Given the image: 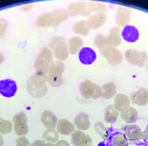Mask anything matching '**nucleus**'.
Segmentation results:
<instances>
[{
    "label": "nucleus",
    "mask_w": 148,
    "mask_h": 146,
    "mask_svg": "<svg viewBox=\"0 0 148 146\" xmlns=\"http://www.w3.org/2000/svg\"><path fill=\"white\" fill-rule=\"evenodd\" d=\"M47 75L40 72H36L28 79L27 89L32 97L41 98L46 94L48 88L46 86Z\"/></svg>",
    "instance_id": "f257e3e1"
},
{
    "label": "nucleus",
    "mask_w": 148,
    "mask_h": 146,
    "mask_svg": "<svg viewBox=\"0 0 148 146\" xmlns=\"http://www.w3.org/2000/svg\"><path fill=\"white\" fill-rule=\"evenodd\" d=\"M69 17L68 11L64 9L56 10L50 13H45L38 17L36 24L38 27H47L57 26Z\"/></svg>",
    "instance_id": "f03ea898"
},
{
    "label": "nucleus",
    "mask_w": 148,
    "mask_h": 146,
    "mask_svg": "<svg viewBox=\"0 0 148 146\" xmlns=\"http://www.w3.org/2000/svg\"><path fill=\"white\" fill-rule=\"evenodd\" d=\"M53 61L51 51L48 48H43L36 59L34 63L35 69L36 72L47 75Z\"/></svg>",
    "instance_id": "7ed1b4c3"
},
{
    "label": "nucleus",
    "mask_w": 148,
    "mask_h": 146,
    "mask_svg": "<svg viewBox=\"0 0 148 146\" xmlns=\"http://www.w3.org/2000/svg\"><path fill=\"white\" fill-rule=\"evenodd\" d=\"M65 66L62 62L54 61L47 74V81L53 87H59L63 84L62 74Z\"/></svg>",
    "instance_id": "20e7f679"
},
{
    "label": "nucleus",
    "mask_w": 148,
    "mask_h": 146,
    "mask_svg": "<svg viewBox=\"0 0 148 146\" xmlns=\"http://www.w3.org/2000/svg\"><path fill=\"white\" fill-rule=\"evenodd\" d=\"M49 46L53 50L56 58L60 61H65L68 58L69 52L66 40L62 36H56L49 41Z\"/></svg>",
    "instance_id": "39448f33"
},
{
    "label": "nucleus",
    "mask_w": 148,
    "mask_h": 146,
    "mask_svg": "<svg viewBox=\"0 0 148 146\" xmlns=\"http://www.w3.org/2000/svg\"><path fill=\"white\" fill-rule=\"evenodd\" d=\"M80 91L82 97L86 99L102 98L101 87L90 80L82 81L80 85Z\"/></svg>",
    "instance_id": "423d86ee"
},
{
    "label": "nucleus",
    "mask_w": 148,
    "mask_h": 146,
    "mask_svg": "<svg viewBox=\"0 0 148 146\" xmlns=\"http://www.w3.org/2000/svg\"><path fill=\"white\" fill-rule=\"evenodd\" d=\"M124 57L127 62L133 65L143 67L147 62L148 56L145 51H139L135 49H129L125 52Z\"/></svg>",
    "instance_id": "0eeeda50"
},
{
    "label": "nucleus",
    "mask_w": 148,
    "mask_h": 146,
    "mask_svg": "<svg viewBox=\"0 0 148 146\" xmlns=\"http://www.w3.org/2000/svg\"><path fill=\"white\" fill-rule=\"evenodd\" d=\"M27 121V115L23 112L18 113L14 116L12 118L13 130L18 137L25 136L29 132Z\"/></svg>",
    "instance_id": "6e6552de"
},
{
    "label": "nucleus",
    "mask_w": 148,
    "mask_h": 146,
    "mask_svg": "<svg viewBox=\"0 0 148 146\" xmlns=\"http://www.w3.org/2000/svg\"><path fill=\"white\" fill-rule=\"evenodd\" d=\"M101 56L108 61L109 64L117 65L123 61L122 53L116 48L107 46L103 49L99 50Z\"/></svg>",
    "instance_id": "1a4fd4ad"
},
{
    "label": "nucleus",
    "mask_w": 148,
    "mask_h": 146,
    "mask_svg": "<svg viewBox=\"0 0 148 146\" xmlns=\"http://www.w3.org/2000/svg\"><path fill=\"white\" fill-rule=\"evenodd\" d=\"M67 11L69 16L72 17L82 15L83 16H87L93 11L91 6V3H75L71 4L68 7Z\"/></svg>",
    "instance_id": "9d476101"
},
{
    "label": "nucleus",
    "mask_w": 148,
    "mask_h": 146,
    "mask_svg": "<svg viewBox=\"0 0 148 146\" xmlns=\"http://www.w3.org/2000/svg\"><path fill=\"white\" fill-rule=\"evenodd\" d=\"M17 86L15 81L6 79L0 81V94L5 98H12L17 92Z\"/></svg>",
    "instance_id": "9b49d317"
},
{
    "label": "nucleus",
    "mask_w": 148,
    "mask_h": 146,
    "mask_svg": "<svg viewBox=\"0 0 148 146\" xmlns=\"http://www.w3.org/2000/svg\"><path fill=\"white\" fill-rule=\"evenodd\" d=\"M131 10L127 7L120 6L117 8L115 22L119 27H125L130 22Z\"/></svg>",
    "instance_id": "f8f14e48"
},
{
    "label": "nucleus",
    "mask_w": 148,
    "mask_h": 146,
    "mask_svg": "<svg viewBox=\"0 0 148 146\" xmlns=\"http://www.w3.org/2000/svg\"><path fill=\"white\" fill-rule=\"evenodd\" d=\"M71 143L74 146H92L91 137L84 132L77 130L71 134Z\"/></svg>",
    "instance_id": "ddd939ff"
},
{
    "label": "nucleus",
    "mask_w": 148,
    "mask_h": 146,
    "mask_svg": "<svg viewBox=\"0 0 148 146\" xmlns=\"http://www.w3.org/2000/svg\"><path fill=\"white\" fill-rule=\"evenodd\" d=\"M130 99L134 105L145 106L148 103V90L145 88H141L131 94Z\"/></svg>",
    "instance_id": "4468645a"
},
{
    "label": "nucleus",
    "mask_w": 148,
    "mask_h": 146,
    "mask_svg": "<svg viewBox=\"0 0 148 146\" xmlns=\"http://www.w3.org/2000/svg\"><path fill=\"white\" fill-rule=\"evenodd\" d=\"M124 131L127 138L131 142H137L142 138L143 131L140 126L135 123L127 125L125 128Z\"/></svg>",
    "instance_id": "2eb2a0df"
},
{
    "label": "nucleus",
    "mask_w": 148,
    "mask_h": 146,
    "mask_svg": "<svg viewBox=\"0 0 148 146\" xmlns=\"http://www.w3.org/2000/svg\"><path fill=\"white\" fill-rule=\"evenodd\" d=\"M106 20V12H96L88 17L86 23L88 28L92 30L98 29L103 26Z\"/></svg>",
    "instance_id": "dca6fc26"
},
{
    "label": "nucleus",
    "mask_w": 148,
    "mask_h": 146,
    "mask_svg": "<svg viewBox=\"0 0 148 146\" xmlns=\"http://www.w3.org/2000/svg\"><path fill=\"white\" fill-rule=\"evenodd\" d=\"M78 59L83 64L90 65L96 60V54L92 49L84 47L80 49L78 54Z\"/></svg>",
    "instance_id": "f3484780"
},
{
    "label": "nucleus",
    "mask_w": 148,
    "mask_h": 146,
    "mask_svg": "<svg viewBox=\"0 0 148 146\" xmlns=\"http://www.w3.org/2000/svg\"><path fill=\"white\" fill-rule=\"evenodd\" d=\"M107 43L108 46L116 48L121 44L122 38L120 36V29L119 27H113L109 31L108 36H106Z\"/></svg>",
    "instance_id": "a211bd4d"
},
{
    "label": "nucleus",
    "mask_w": 148,
    "mask_h": 146,
    "mask_svg": "<svg viewBox=\"0 0 148 146\" xmlns=\"http://www.w3.org/2000/svg\"><path fill=\"white\" fill-rule=\"evenodd\" d=\"M73 123L78 130L85 131L88 130L91 125L89 115L83 112L79 113L74 119Z\"/></svg>",
    "instance_id": "6ab92c4d"
},
{
    "label": "nucleus",
    "mask_w": 148,
    "mask_h": 146,
    "mask_svg": "<svg viewBox=\"0 0 148 146\" xmlns=\"http://www.w3.org/2000/svg\"><path fill=\"white\" fill-rule=\"evenodd\" d=\"M41 121L48 129H55L58 123V118L49 111H44L41 115Z\"/></svg>",
    "instance_id": "aec40b11"
},
{
    "label": "nucleus",
    "mask_w": 148,
    "mask_h": 146,
    "mask_svg": "<svg viewBox=\"0 0 148 146\" xmlns=\"http://www.w3.org/2000/svg\"><path fill=\"white\" fill-rule=\"evenodd\" d=\"M120 117L128 124H133L138 119V113L136 109L128 106L120 112Z\"/></svg>",
    "instance_id": "412c9836"
},
{
    "label": "nucleus",
    "mask_w": 148,
    "mask_h": 146,
    "mask_svg": "<svg viewBox=\"0 0 148 146\" xmlns=\"http://www.w3.org/2000/svg\"><path fill=\"white\" fill-rule=\"evenodd\" d=\"M56 129L59 134L69 136L75 131V126L68 120L61 119L58 121Z\"/></svg>",
    "instance_id": "4be33fe9"
},
{
    "label": "nucleus",
    "mask_w": 148,
    "mask_h": 146,
    "mask_svg": "<svg viewBox=\"0 0 148 146\" xmlns=\"http://www.w3.org/2000/svg\"><path fill=\"white\" fill-rule=\"evenodd\" d=\"M139 31L135 26L127 25L122 31V36L128 43H134L139 38Z\"/></svg>",
    "instance_id": "5701e85b"
},
{
    "label": "nucleus",
    "mask_w": 148,
    "mask_h": 146,
    "mask_svg": "<svg viewBox=\"0 0 148 146\" xmlns=\"http://www.w3.org/2000/svg\"><path fill=\"white\" fill-rule=\"evenodd\" d=\"M130 99L128 96L123 94H118L115 96L114 106L118 112H121L124 108L130 106Z\"/></svg>",
    "instance_id": "b1692460"
},
{
    "label": "nucleus",
    "mask_w": 148,
    "mask_h": 146,
    "mask_svg": "<svg viewBox=\"0 0 148 146\" xmlns=\"http://www.w3.org/2000/svg\"><path fill=\"white\" fill-rule=\"evenodd\" d=\"M83 45V40L79 36H73L67 42V48L69 52L72 55H75Z\"/></svg>",
    "instance_id": "393cba45"
},
{
    "label": "nucleus",
    "mask_w": 148,
    "mask_h": 146,
    "mask_svg": "<svg viewBox=\"0 0 148 146\" xmlns=\"http://www.w3.org/2000/svg\"><path fill=\"white\" fill-rule=\"evenodd\" d=\"M102 89V98L104 99H109L115 96L117 93V87L112 82L105 83L101 86Z\"/></svg>",
    "instance_id": "a878e982"
},
{
    "label": "nucleus",
    "mask_w": 148,
    "mask_h": 146,
    "mask_svg": "<svg viewBox=\"0 0 148 146\" xmlns=\"http://www.w3.org/2000/svg\"><path fill=\"white\" fill-rule=\"evenodd\" d=\"M119 115V112L115 108L114 105H109L104 111V121L107 123H112L117 121Z\"/></svg>",
    "instance_id": "bb28decb"
},
{
    "label": "nucleus",
    "mask_w": 148,
    "mask_h": 146,
    "mask_svg": "<svg viewBox=\"0 0 148 146\" xmlns=\"http://www.w3.org/2000/svg\"><path fill=\"white\" fill-rule=\"evenodd\" d=\"M42 139L46 143L55 144L59 141V133L55 129H47L43 133Z\"/></svg>",
    "instance_id": "cd10ccee"
},
{
    "label": "nucleus",
    "mask_w": 148,
    "mask_h": 146,
    "mask_svg": "<svg viewBox=\"0 0 148 146\" xmlns=\"http://www.w3.org/2000/svg\"><path fill=\"white\" fill-rule=\"evenodd\" d=\"M72 29L74 33L82 36H86L90 33V29L88 27L86 20H80L75 23Z\"/></svg>",
    "instance_id": "c85d7f7f"
},
{
    "label": "nucleus",
    "mask_w": 148,
    "mask_h": 146,
    "mask_svg": "<svg viewBox=\"0 0 148 146\" xmlns=\"http://www.w3.org/2000/svg\"><path fill=\"white\" fill-rule=\"evenodd\" d=\"M95 129L101 137L104 139H109L111 136V131L108 128L104 126L103 123L101 121H97L95 124Z\"/></svg>",
    "instance_id": "c756f323"
},
{
    "label": "nucleus",
    "mask_w": 148,
    "mask_h": 146,
    "mask_svg": "<svg viewBox=\"0 0 148 146\" xmlns=\"http://www.w3.org/2000/svg\"><path fill=\"white\" fill-rule=\"evenodd\" d=\"M128 141L125 134L122 133L115 134L112 138V146H128Z\"/></svg>",
    "instance_id": "7c9ffc66"
},
{
    "label": "nucleus",
    "mask_w": 148,
    "mask_h": 146,
    "mask_svg": "<svg viewBox=\"0 0 148 146\" xmlns=\"http://www.w3.org/2000/svg\"><path fill=\"white\" fill-rule=\"evenodd\" d=\"M13 128L12 123L8 120H4L3 118L0 121V134H7L10 133Z\"/></svg>",
    "instance_id": "2f4dec72"
},
{
    "label": "nucleus",
    "mask_w": 148,
    "mask_h": 146,
    "mask_svg": "<svg viewBox=\"0 0 148 146\" xmlns=\"http://www.w3.org/2000/svg\"><path fill=\"white\" fill-rule=\"evenodd\" d=\"M94 44L99 49V50H101L106 46H107L108 43L107 40H106V36L101 34L96 36L94 40Z\"/></svg>",
    "instance_id": "473e14b6"
},
{
    "label": "nucleus",
    "mask_w": 148,
    "mask_h": 146,
    "mask_svg": "<svg viewBox=\"0 0 148 146\" xmlns=\"http://www.w3.org/2000/svg\"><path fill=\"white\" fill-rule=\"evenodd\" d=\"M91 3V6L92 8V10L96 12H106L107 11V6L106 4L101 3L92 2Z\"/></svg>",
    "instance_id": "72a5a7b5"
},
{
    "label": "nucleus",
    "mask_w": 148,
    "mask_h": 146,
    "mask_svg": "<svg viewBox=\"0 0 148 146\" xmlns=\"http://www.w3.org/2000/svg\"><path fill=\"white\" fill-rule=\"evenodd\" d=\"M29 139L25 136H19L16 140V146H30Z\"/></svg>",
    "instance_id": "f704fd0d"
},
{
    "label": "nucleus",
    "mask_w": 148,
    "mask_h": 146,
    "mask_svg": "<svg viewBox=\"0 0 148 146\" xmlns=\"http://www.w3.org/2000/svg\"><path fill=\"white\" fill-rule=\"evenodd\" d=\"M8 27V22L3 19H0V39L4 37Z\"/></svg>",
    "instance_id": "c9c22d12"
},
{
    "label": "nucleus",
    "mask_w": 148,
    "mask_h": 146,
    "mask_svg": "<svg viewBox=\"0 0 148 146\" xmlns=\"http://www.w3.org/2000/svg\"><path fill=\"white\" fill-rule=\"evenodd\" d=\"M46 143L43 140H35L32 143L30 146H43Z\"/></svg>",
    "instance_id": "e433bc0d"
},
{
    "label": "nucleus",
    "mask_w": 148,
    "mask_h": 146,
    "mask_svg": "<svg viewBox=\"0 0 148 146\" xmlns=\"http://www.w3.org/2000/svg\"><path fill=\"white\" fill-rule=\"evenodd\" d=\"M56 146H71L69 143L66 141L60 140L58 141L56 143L54 144Z\"/></svg>",
    "instance_id": "4c0bfd02"
},
{
    "label": "nucleus",
    "mask_w": 148,
    "mask_h": 146,
    "mask_svg": "<svg viewBox=\"0 0 148 146\" xmlns=\"http://www.w3.org/2000/svg\"><path fill=\"white\" fill-rule=\"evenodd\" d=\"M142 138L148 143V125H147L145 130L142 134Z\"/></svg>",
    "instance_id": "58836bf2"
},
{
    "label": "nucleus",
    "mask_w": 148,
    "mask_h": 146,
    "mask_svg": "<svg viewBox=\"0 0 148 146\" xmlns=\"http://www.w3.org/2000/svg\"><path fill=\"white\" fill-rule=\"evenodd\" d=\"M4 60V56L3 55V54L1 52H0V64H1V63H2L3 62Z\"/></svg>",
    "instance_id": "ea45409f"
},
{
    "label": "nucleus",
    "mask_w": 148,
    "mask_h": 146,
    "mask_svg": "<svg viewBox=\"0 0 148 146\" xmlns=\"http://www.w3.org/2000/svg\"><path fill=\"white\" fill-rule=\"evenodd\" d=\"M4 144V141H3V138L1 136V134H0V146H3Z\"/></svg>",
    "instance_id": "a19ab883"
},
{
    "label": "nucleus",
    "mask_w": 148,
    "mask_h": 146,
    "mask_svg": "<svg viewBox=\"0 0 148 146\" xmlns=\"http://www.w3.org/2000/svg\"><path fill=\"white\" fill-rule=\"evenodd\" d=\"M43 146H56L54 144H52V143H45Z\"/></svg>",
    "instance_id": "79ce46f5"
},
{
    "label": "nucleus",
    "mask_w": 148,
    "mask_h": 146,
    "mask_svg": "<svg viewBox=\"0 0 148 146\" xmlns=\"http://www.w3.org/2000/svg\"><path fill=\"white\" fill-rule=\"evenodd\" d=\"M147 70H148V64H147Z\"/></svg>",
    "instance_id": "37998d69"
},
{
    "label": "nucleus",
    "mask_w": 148,
    "mask_h": 146,
    "mask_svg": "<svg viewBox=\"0 0 148 146\" xmlns=\"http://www.w3.org/2000/svg\"><path fill=\"white\" fill-rule=\"evenodd\" d=\"M140 146H145V145H140Z\"/></svg>",
    "instance_id": "c03bdc74"
},
{
    "label": "nucleus",
    "mask_w": 148,
    "mask_h": 146,
    "mask_svg": "<svg viewBox=\"0 0 148 146\" xmlns=\"http://www.w3.org/2000/svg\"><path fill=\"white\" fill-rule=\"evenodd\" d=\"M1 118H0V121H1Z\"/></svg>",
    "instance_id": "a18cd8bd"
}]
</instances>
